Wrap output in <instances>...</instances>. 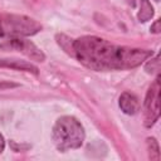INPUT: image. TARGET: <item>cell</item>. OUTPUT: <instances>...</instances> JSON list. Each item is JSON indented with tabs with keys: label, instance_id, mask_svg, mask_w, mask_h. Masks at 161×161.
Here are the masks:
<instances>
[{
	"label": "cell",
	"instance_id": "6da1fadb",
	"mask_svg": "<svg viewBox=\"0 0 161 161\" xmlns=\"http://www.w3.org/2000/svg\"><path fill=\"white\" fill-rule=\"evenodd\" d=\"M152 54L153 52L148 49L116 45L94 35H84L73 42V57L94 72L132 69L141 65Z\"/></svg>",
	"mask_w": 161,
	"mask_h": 161
},
{
	"label": "cell",
	"instance_id": "7a4b0ae2",
	"mask_svg": "<svg viewBox=\"0 0 161 161\" xmlns=\"http://www.w3.org/2000/svg\"><path fill=\"white\" fill-rule=\"evenodd\" d=\"M53 141L58 151L65 152L79 148L86 138V132L82 123L73 116L59 117L53 127Z\"/></svg>",
	"mask_w": 161,
	"mask_h": 161
},
{
	"label": "cell",
	"instance_id": "3957f363",
	"mask_svg": "<svg viewBox=\"0 0 161 161\" xmlns=\"http://www.w3.org/2000/svg\"><path fill=\"white\" fill-rule=\"evenodd\" d=\"M42 29V24L30 16L0 13V38L30 36Z\"/></svg>",
	"mask_w": 161,
	"mask_h": 161
},
{
	"label": "cell",
	"instance_id": "277c9868",
	"mask_svg": "<svg viewBox=\"0 0 161 161\" xmlns=\"http://www.w3.org/2000/svg\"><path fill=\"white\" fill-rule=\"evenodd\" d=\"M143 117L145 126H153L160 117V75L157 74L156 79L147 91L143 102Z\"/></svg>",
	"mask_w": 161,
	"mask_h": 161
},
{
	"label": "cell",
	"instance_id": "5b68a950",
	"mask_svg": "<svg viewBox=\"0 0 161 161\" xmlns=\"http://www.w3.org/2000/svg\"><path fill=\"white\" fill-rule=\"evenodd\" d=\"M0 48L4 50H15L19 52L31 60L35 62H44L45 60V54L44 52L38 48L31 40L25 39V36H15V38H9L0 43Z\"/></svg>",
	"mask_w": 161,
	"mask_h": 161
},
{
	"label": "cell",
	"instance_id": "8992f818",
	"mask_svg": "<svg viewBox=\"0 0 161 161\" xmlns=\"http://www.w3.org/2000/svg\"><path fill=\"white\" fill-rule=\"evenodd\" d=\"M0 68H9V69L19 70V72H28L35 75L39 74V69L36 65H34L30 62L15 59V58H0Z\"/></svg>",
	"mask_w": 161,
	"mask_h": 161
},
{
	"label": "cell",
	"instance_id": "52a82bcc",
	"mask_svg": "<svg viewBox=\"0 0 161 161\" xmlns=\"http://www.w3.org/2000/svg\"><path fill=\"white\" fill-rule=\"evenodd\" d=\"M118 104H119V108L123 113L126 114H136L138 111H140V102H138V98L130 93V92H123L121 96H119V99H118Z\"/></svg>",
	"mask_w": 161,
	"mask_h": 161
},
{
	"label": "cell",
	"instance_id": "ba28073f",
	"mask_svg": "<svg viewBox=\"0 0 161 161\" xmlns=\"http://www.w3.org/2000/svg\"><path fill=\"white\" fill-rule=\"evenodd\" d=\"M153 8L148 0H140V11L137 14V19L141 23L148 21L153 16Z\"/></svg>",
	"mask_w": 161,
	"mask_h": 161
},
{
	"label": "cell",
	"instance_id": "9c48e42d",
	"mask_svg": "<svg viewBox=\"0 0 161 161\" xmlns=\"http://www.w3.org/2000/svg\"><path fill=\"white\" fill-rule=\"evenodd\" d=\"M55 39H57L58 45H59L65 53H68L69 55L73 57V42H74V39H70L69 36H67V35H64V34H57V35H55Z\"/></svg>",
	"mask_w": 161,
	"mask_h": 161
},
{
	"label": "cell",
	"instance_id": "30bf717a",
	"mask_svg": "<svg viewBox=\"0 0 161 161\" xmlns=\"http://www.w3.org/2000/svg\"><path fill=\"white\" fill-rule=\"evenodd\" d=\"M147 143V150H148V157L152 161H158L160 160V147L158 142L155 137H148L146 140Z\"/></svg>",
	"mask_w": 161,
	"mask_h": 161
},
{
	"label": "cell",
	"instance_id": "8fae6325",
	"mask_svg": "<svg viewBox=\"0 0 161 161\" xmlns=\"http://www.w3.org/2000/svg\"><path fill=\"white\" fill-rule=\"evenodd\" d=\"M145 70L147 73H158L160 70V57L158 54L155 55V58H148V60L145 64Z\"/></svg>",
	"mask_w": 161,
	"mask_h": 161
},
{
	"label": "cell",
	"instance_id": "7c38bea8",
	"mask_svg": "<svg viewBox=\"0 0 161 161\" xmlns=\"http://www.w3.org/2000/svg\"><path fill=\"white\" fill-rule=\"evenodd\" d=\"M160 24H161L160 19L155 20V21H153V24H151L150 31H151V33H153V34H160V33H161V26H160Z\"/></svg>",
	"mask_w": 161,
	"mask_h": 161
},
{
	"label": "cell",
	"instance_id": "4fadbf2b",
	"mask_svg": "<svg viewBox=\"0 0 161 161\" xmlns=\"http://www.w3.org/2000/svg\"><path fill=\"white\" fill-rule=\"evenodd\" d=\"M15 87H19V84L9 82V80H0V89H9V88H15Z\"/></svg>",
	"mask_w": 161,
	"mask_h": 161
},
{
	"label": "cell",
	"instance_id": "5bb4252c",
	"mask_svg": "<svg viewBox=\"0 0 161 161\" xmlns=\"http://www.w3.org/2000/svg\"><path fill=\"white\" fill-rule=\"evenodd\" d=\"M4 148H5V140H4L3 135L0 133V153L4 151Z\"/></svg>",
	"mask_w": 161,
	"mask_h": 161
},
{
	"label": "cell",
	"instance_id": "9a60e30c",
	"mask_svg": "<svg viewBox=\"0 0 161 161\" xmlns=\"http://www.w3.org/2000/svg\"><path fill=\"white\" fill-rule=\"evenodd\" d=\"M126 3L128 5H131L132 8H135V5H136V0H126Z\"/></svg>",
	"mask_w": 161,
	"mask_h": 161
},
{
	"label": "cell",
	"instance_id": "2e32d148",
	"mask_svg": "<svg viewBox=\"0 0 161 161\" xmlns=\"http://www.w3.org/2000/svg\"><path fill=\"white\" fill-rule=\"evenodd\" d=\"M155 1H160V0H155Z\"/></svg>",
	"mask_w": 161,
	"mask_h": 161
}]
</instances>
